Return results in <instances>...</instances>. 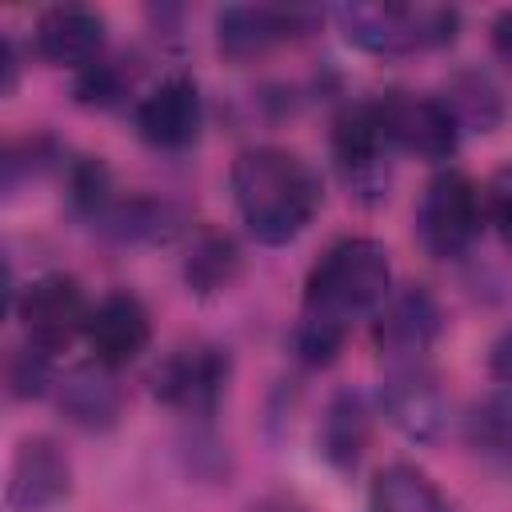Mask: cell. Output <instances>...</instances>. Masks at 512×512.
I'll list each match as a JSON object with an SVG mask.
<instances>
[{
    "instance_id": "3",
    "label": "cell",
    "mask_w": 512,
    "mask_h": 512,
    "mask_svg": "<svg viewBox=\"0 0 512 512\" xmlns=\"http://www.w3.org/2000/svg\"><path fill=\"white\" fill-rule=\"evenodd\" d=\"M344 40L372 56H416L456 40L460 12L444 4H340L332 12Z\"/></svg>"
},
{
    "instance_id": "8",
    "label": "cell",
    "mask_w": 512,
    "mask_h": 512,
    "mask_svg": "<svg viewBox=\"0 0 512 512\" xmlns=\"http://www.w3.org/2000/svg\"><path fill=\"white\" fill-rule=\"evenodd\" d=\"M232 360L220 344L196 340L172 348L152 372V396L184 416H212L224 400Z\"/></svg>"
},
{
    "instance_id": "2",
    "label": "cell",
    "mask_w": 512,
    "mask_h": 512,
    "mask_svg": "<svg viewBox=\"0 0 512 512\" xmlns=\"http://www.w3.org/2000/svg\"><path fill=\"white\" fill-rule=\"evenodd\" d=\"M388 296H392L388 248L372 236H340L308 268L300 316L348 332L360 316L380 312Z\"/></svg>"
},
{
    "instance_id": "15",
    "label": "cell",
    "mask_w": 512,
    "mask_h": 512,
    "mask_svg": "<svg viewBox=\"0 0 512 512\" xmlns=\"http://www.w3.org/2000/svg\"><path fill=\"white\" fill-rule=\"evenodd\" d=\"M436 336H440V304L420 284H408L404 292H392L384 300V308L376 312V324H372V340H376L384 360L428 356Z\"/></svg>"
},
{
    "instance_id": "23",
    "label": "cell",
    "mask_w": 512,
    "mask_h": 512,
    "mask_svg": "<svg viewBox=\"0 0 512 512\" xmlns=\"http://www.w3.org/2000/svg\"><path fill=\"white\" fill-rule=\"evenodd\" d=\"M344 340H348L344 328H332V324H320V320H308V316H300L296 328H292V352L308 368H328L340 356Z\"/></svg>"
},
{
    "instance_id": "25",
    "label": "cell",
    "mask_w": 512,
    "mask_h": 512,
    "mask_svg": "<svg viewBox=\"0 0 512 512\" xmlns=\"http://www.w3.org/2000/svg\"><path fill=\"white\" fill-rule=\"evenodd\" d=\"M52 384V356L36 352V348H20L12 360H8V392L16 400H32V396H44Z\"/></svg>"
},
{
    "instance_id": "5",
    "label": "cell",
    "mask_w": 512,
    "mask_h": 512,
    "mask_svg": "<svg viewBox=\"0 0 512 512\" xmlns=\"http://www.w3.org/2000/svg\"><path fill=\"white\" fill-rule=\"evenodd\" d=\"M332 164L348 188V196H356L360 204H380L388 196V180H392V144L380 128V116L372 108V100L360 104H344L332 120Z\"/></svg>"
},
{
    "instance_id": "9",
    "label": "cell",
    "mask_w": 512,
    "mask_h": 512,
    "mask_svg": "<svg viewBox=\"0 0 512 512\" xmlns=\"http://www.w3.org/2000/svg\"><path fill=\"white\" fill-rule=\"evenodd\" d=\"M380 412L408 440H436L448 420V400L440 376L424 356L416 360H384L380 376Z\"/></svg>"
},
{
    "instance_id": "11",
    "label": "cell",
    "mask_w": 512,
    "mask_h": 512,
    "mask_svg": "<svg viewBox=\"0 0 512 512\" xmlns=\"http://www.w3.org/2000/svg\"><path fill=\"white\" fill-rule=\"evenodd\" d=\"M320 20L316 8H288V4H228L216 12V48L220 56L244 64L276 44H288Z\"/></svg>"
},
{
    "instance_id": "20",
    "label": "cell",
    "mask_w": 512,
    "mask_h": 512,
    "mask_svg": "<svg viewBox=\"0 0 512 512\" xmlns=\"http://www.w3.org/2000/svg\"><path fill=\"white\" fill-rule=\"evenodd\" d=\"M368 512H448L440 488L412 464H388L372 476Z\"/></svg>"
},
{
    "instance_id": "6",
    "label": "cell",
    "mask_w": 512,
    "mask_h": 512,
    "mask_svg": "<svg viewBox=\"0 0 512 512\" xmlns=\"http://www.w3.org/2000/svg\"><path fill=\"white\" fill-rule=\"evenodd\" d=\"M380 128L396 152H408L416 160H448L460 148V124L444 96L412 92V88H388L372 100Z\"/></svg>"
},
{
    "instance_id": "14",
    "label": "cell",
    "mask_w": 512,
    "mask_h": 512,
    "mask_svg": "<svg viewBox=\"0 0 512 512\" xmlns=\"http://www.w3.org/2000/svg\"><path fill=\"white\" fill-rule=\"evenodd\" d=\"M92 360L104 368H124L132 360H140L152 344V316L144 308L140 296L132 292H108L100 304H92L88 316V332H84Z\"/></svg>"
},
{
    "instance_id": "19",
    "label": "cell",
    "mask_w": 512,
    "mask_h": 512,
    "mask_svg": "<svg viewBox=\"0 0 512 512\" xmlns=\"http://www.w3.org/2000/svg\"><path fill=\"white\" fill-rule=\"evenodd\" d=\"M464 440L480 460L496 468H512V384L472 404L464 420Z\"/></svg>"
},
{
    "instance_id": "4",
    "label": "cell",
    "mask_w": 512,
    "mask_h": 512,
    "mask_svg": "<svg viewBox=\"0 0 512 512\" xmlns=\"http://www.w3.org/2000/svg\"><path fill=\"white\" fill-rule=\"evenodd\" d=\"M484 232V192L460 168H444L428 180L416 204V236L428 256L460 260Z\"/></svg>"
},
{
    "instance_id": "7",
    "label": "cell",
    "mask_w": 512,
    "mask_h": 512,
    "mask_svg": "<svg viewBox=\"0 0 512 512\" xmlns=\"http://www.w3.org/2000/svg\"><path fill=\"white\" fill-rule=\"evenodd\" d=\"M12 308H16V320L24 328L28 348H36L44 356H56L76 336H84L88 332V316H92V304H88L80 280L64 276V272L36 276L12 300Z\"/></svg>"
},
{
    "instance_id": "29",
    "label": "cell",
    "mask_w": 512,
    "mask_h": 512,
    "mask_svg": "<svg viewBox=\"0 0 512 512\" xmlns=\"http://www.w3.org/2000/svg\"><path fill=\"white\" fill-rule=\"evenodd\" d=\"M16 72H20V64H16V44H12V36H4V96L16 92Z\"/></svg>"
},
{
    "instance_id": "26",
    "label": "cell",
    "mask_w": 512,
    "mask_h": 512,
    "mask_svg": "<svg viewBox=\"0 0 512 512\" xmlns=\"http://www.w3.org/2000/svg\"><path fill=\"white\" fill-rule=\"evenodd\" d=\"M484 224H492L500 244L512 252V164L496 168L484 184Z\"/></svg>"
},
{
    "instance_id": "13",
    "label": "cell",
    "mask_w": 512,
    "mask_h": 512,
    "mask_svg": "<svg viewBox=\"0 0 512 512\" xmlns=\"http://www.w3.org/2000/svg\"><path fill=\"white\" fill-rule=\"evenodd\" d=\"M108 24L88 4H52L32 24V52L56 68H88L100 60Z\"/></svg>"
},
{
    "instance_id": "21",
    "label": "cell",
    "mask_w": 512,
    "mask_h": 512,
    "mask_svg": "<svg viewBox=\"0 0 512 512\" xmlns=\"http://www.w3.org/2000/svg\"><path fill=\"white\" fill-rule=\"evenodd\" d=\"M236 276H240V248H236V240L216 232V228H204L192 240L188 256H184V284H188V292L212 296V292H224Z\"/></svg>"
},
{
    "instance_id": "1",
    "label": "cell",
    "mask_w": 512,
    "mask_h": 512,
    "mask_svg": "<svg viewBox=\"0 0 512 512\" xmlns=\"http://www.w3.org/2000/svg\"><path fill=\"white\" fill-rule=\"evenodd\" d=\"M232 200L256 244H292L320 212L324 188L316 168L280 144L244 148L232 160Z\"/></svg>"
},
{
    "instance_id": "18",
    "label": "cell",
    "mask_w": 512,
    "mask_h": 512,
    "mask_svg": "<svg viewBox=\"0 0 512 512\" xmlns=\"http://www.w3.org/2000/svg\"><path fill=\"white\" fill-rule=\"evenodd\" d=\"M176 224H180L176 208L152 196H128V200L116 196L96 220V228L120 244H160L176 232Z\"/></svg>"
},
{
    "instance_id": "28",
    "label": "cell",
    "mask_w": 512,
    "mask_h": 512,
    "mask_svg": "<svg viewBox=\"0 0 512 512\" xmlns=\"http://www.w3.org/2000/svg\"><path fill=\"white\" fill-rule=\"evenodd\" d=\"M492 52L512 68V8H504V12L492 20Z\"/></svg>"
},
{
    "instance_id": "22",
    "label": "cell",
    "mask_w": 512,
    "mask_h": 512,
    "mask_svg": "<svg viewBox=\"0 0 512 512\" xmlns=\"http://www.w3.org/2000/svg\"><path fill=\"white\" fill-rule=\"evenodd\" d=\"M444 104L452 108L456 124L472 132H492L504 120V100L496 84L476 68H464L444 84Z\"/></svg>"
},
{
    "instance_id": "12",
    "label": "cell",
    "mask_w": 512,
    "mask_h": 512,
    "mask_svg": "<svg viewBox=\"0 0 512 512\" xmlns=\"http://www.w3.org/2000/svg\"><path fill=\"white\" fill-rule=\"evenodd\" d=\"M72 496V464L48 436H28L8 468V512H52Z\"/></svg>"
},
{
    "instance_id": "10",
    "label": "cell",
    "mask_w": 512,
    "mask_h": 512,
    "mask_svg": "<svg viewBox=\"0 0 512 512\" xmlns=\"http://www.w3.org/2000/svg\"><path fill=\"white\" fill-rule=\"evenodd\" d=\"M136 136L156 152H184L204 132V96L192 76L172 72L152 84L132 108Z\"/></svg>"
},
{
    "instance_id": "27",
    "label": "cell",
    "mask_w": 512,
    "mask_h": 512,
    "mask_svg": "<svg viewBox=\"0 0 512 512\" xmlns=\"http://www.w3.org/2000/svg\"><path fill=\"white\" fill-rule=\"evenodd\" d=\"M488 372H492V380L512 384V324L492 340V348H488Z\"/></svg>"
},
{
    "instance_id": "24",
    "label": "cell",
    "mask_w": 512,
    "mask_h": 512,
    "mask_svg": "<svg viewBox=\"0 0 512 512\" xmlns=\"http://www.w3.org/2000/svg\"><path fill=\"white\" fill-rule=\"evenodd\" d=\"M124 92H128V76L116 60H92L76 76V100L88 108H112L124 100Z\"/></svg>"
},
{
    "instance_id": "16",
    "label": "cell",
    "mask_w": 512,
    "mask_h": 512,
    "mask_svg": "<svg viewBox=\"0 0 512 512\" xmlns=\"http://www.w3.org/2000/svg\"><path fill=\"white\" fill-rule=\"evenodd\" d=\"M56 404L68 424L84 432H108L124 412V392L104 364H80L56 384Z\"/></svg>"
},
{
    "instance_id": "17",
    "label": "cell",
    "mask_w": 512,
    "mask_h": 512,
    "mask_svg": "<svg viewBox=\"0 0 512 512\" xmlns=\"http://www.w3.org/2000/svg\"><path fill=\"white\" fill-rule=\"evenodd\" d=\"M368 436H372V412L364 404L360 392H336L324 408V420H320V432H316V444H320V456L332 464V468H356L364 448H368Z\"/></svg>"
}]
</instances>
